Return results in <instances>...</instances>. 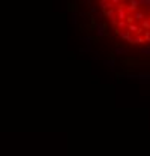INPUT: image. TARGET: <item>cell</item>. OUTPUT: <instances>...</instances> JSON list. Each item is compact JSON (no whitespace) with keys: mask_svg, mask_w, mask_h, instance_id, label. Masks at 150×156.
Returning <instances> with one entry per match:
<instances>
[{"mask_svg":"<svg viewBox=\"0 0 150 156\" xmlns=\"http://www.w3.org/2000/svg\"><path fill=\"white\" fill-rule=\"evenodd\" d=\"M134 18H135V21H144L146 20V12H143V11L134 12Z\"/></svg>","mask_w":150,"mask_h":156,"instance_id":"1","label":"cell"},{"mask_svg":"<svg viewBox=\"0 0 150 156\" xmlns=\"http://www.w3.org/2000/svg\"><path fill=\"white\" fill-rule=\"evenodd\" d=\"M110 2L112 3V6H116V5L119 6V5H122V3H120V0H110Z\"/></svg>","mask_w":150,"mask_h":156,"instance_id":"4","label":"cell"},{"mask_svg":"<svg viewBox=\"0 0 150 156\" xmlns=\"http://www.w3.org/2000/svg\"><path fill=\"white\" fill-rule=\"evenodd\" d=\"M144 42H146V39H144V36H141V35H138V36L134 38V44H144Z\"/></svg>","mask_w":150,"mask_h":156,"instance_id":"2","label":"cell"},{"mask_svg":"<svg viewBox=\"0 0 150 156\" xmlns=\"http://www.w3.org/2000/svg\"><path fill=\"white\" fill-rule=\"evenodd\" d=\"M141 29H143V30H144V29H146V30H150V18H149V20H144V21L141 23Z\"/></svg>","mask_w":150,"mask_h":156,"instance_id":"3","label":"cell"}]
</instances>
